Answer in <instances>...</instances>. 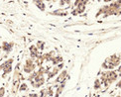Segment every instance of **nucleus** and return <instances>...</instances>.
<instances>
[{
	"instance_id": "f8f14e48",
	"label": "nucleus",
	"mask_w": 121,
	"mask_h": 97,
	"mask_svg": "<svg viewBox=\"0 0 121 97\" xmlns=\"http://www.w3.org/2000/svg\"><path fill=\"white\" fill-rule=\"evenodd\" d=\"M27 90H28V85H27V83L22 82L21 84H20V86H19V90H18V91H20V92H24V91H27Z\"/></svg>"
},
{
	"instance_id": "0eeeda50",
	"label": "nucleus",
	"mask_w": 121,
	"mask_h": 97,
	"mask_svg": "<svg viewBox=\"0 0 121 97\" xmlns=\"http://www.w3.org/2000/svg\"><path fill=\"white\" fill-rule=\"evenodd\" d=\"M86 1H78V9L74 10L77 11L73 14H79V13H82L84 10H85V5H86Z\"/></svg>"
},
{
	"instance_id": "a211bd4d",
	"label": "nucleus",
	"mask_w": 121,
	"mask_h": 97,
	"mask_svg": "<svg viewBox=\"0 0 121 97\" xmlns=\"http://www.w3.org/2000/svg\"><path fill=\"white\" fill-rule=\"evenodd\" d=\"M4 95H5V88L0 87V97H4Z\"/></svg>"
},
{
	"instance_id": "aec40b11",
	"label": "nucleus",
	"mask_w": 121,
	"mask_h": 97,
	"mask_svg": "<svg viewBox=\"0 0 121 97\" xmlns=\"http://www.w3.org/2000/svg\"><path fill=\"white\" fill-rule=\"evenodd\" d=\"M116 86H117V87H119V88H121V80H120L119 82L116 84Z\"/></svg>"
},
{
	"instance_id": "6e6552de",
	"label": "nucleus",
	"mask_w": 121,
	"mask_h": 97,
	"mask_svg": "<svg viewBox=\"0 0 121 97\" xmlns=\"http://www.w3.org/2000/svg\"><path fill=\"white\" fill-rule=\"evenodd\" d=\"M59 71H60V69H59V67L58 66H54V67L52 68V70L51 71H49V75H48V80L49 79H52L53 77H55L58 73H59Z\"/></svg>"
},
{
	"instance_id": "39448f33",
	"label": "nucleus",
	"mask_w": 121,
	"mask_h": 97,
	"mask_svg": "<svg viewBox=\"0 0 121 97\" xmlns=\"http://www.w3.org/2000/svg\"><path fill=\"white\" fill-rule=\"evenodd\" d=\"M29 51H30V54H31V59H37L40 55V51L37 49L36 46H31V47L29 48Z\"/></svg>"
},
{
	"instance_id": "6ab92c4d",
	"label": "nucleus",
	"mask_w": 121,
	"mask_h": 97,
	"mask_svg": "<svg viewBox=\"0 0 121 97\" xmlns=\"http://www.w3.org/2000/svg\"><path fill=\"white\" fill-rule=\"evenodd\" d=\"M27 97H38V94H36V93H31V94H29Z\"/></svg>"
},
{
	"instance_id": "2eb2a0df",
	"label": "nucleus",
	"mask_w": 121,
	"mask_h": 97,
	"mask_svg": "<svg viewBox=\"0 0 121 97\" xmlns=\"http://www.w3.org/2000/svg\"><path fill=\"white\" fill-rule=\"evenodd\" d=\"M40 97H48V91H47V88L40 90Z\"/></svg>"
},
{
	"instance_id": "4468645a",
	"label": "nucleus",
	"mask_w": 121,
	"mask_h": 97,
	"mask_svg": "<svg viewBox=\"0 0 121 97\" xmlns=\"http://www.w3.org/2000/svg\"><path fill=\"white\" fill-rule=\"evenodd\" d=\"M36 47H37V49L38 50H44V47H45V43L44 42H42V41H39V42L37 43V45H36Z\"/></svg>"
},
{
	"instance_id": "9b49d317",
	"label": "nucleus",
	"mask_w": 121,
	"mask_h": 97,
	"mask_svg": "<svg viewBox=\"0 0 121 97\" xmlns=\"http://www.w3.org/2000/svg\"><path fill=\"white\" fill-rule=\"evenodd\" d=\"M35 5L41 10V11H45V9H46V5H45V3L43 1H34Z\"/></svg>"
},
{
	"instance_id": "4be33fe9",
	"label": "nucleus",
	"mask_w": 121,
	"mask_h": 97,
	"mask_svg": "<svg viewBox=\"0 0 121 97\" xmlns=\"http://www.w3.org/2000/svg\"><path fill=\"white\" fill-rule=\"evenodd\" d=\"M1 72H2V69H1V66H0V74H1Z\"/></svg>"
},
{
	"instance_id": "f03ea898",
	"label": "nucleus",
	"mask_w": 121,
	"mask_h": 97,
	"mask_svg": "<svg viewBox=\"0 0 121 97\" xmlns=\"http://www.w3.org/2000/svg\"><path fill=\"white\" fill-rule=\"evenodd\" d=\"M35 68H36V64L34 63V59H27L25 60V64L23 65L22 70L25 73H32V72H34Z\"/></svg>"
},
{
	"instance_id": "b1692460",
	"label": "nucleus",
	"mask_w": 121,
	"mask_h": 97,
	"mask_svg": "<svg viewBox=\"0 0 121 97\" xmlns=\"http://www.w3.org/2000/svg\"><path fill=\"white\" fill-rule=\"evenodd\" d=\"M116 97H121V96H116Z\"/></svg>"
},
{
	"instance_id": "9d476101",
	"label": "nucleus",
	"mask_w": 121,
	"mask_h": 97,
	"mask_svg": "<svg viewBox=\"0 0 121 97\" xmlns=\"http://www.w3.org/2000/svg\"><path fill=\"white\" fill-rule=\"evenodd\" d=\"M65 82H62L59 86H58V88H57V91H56V97H59L60 94H62L63 92V90L65 88Z\"/></svg>"
},
{
	"instance_id": "dca6fc26",
	"label": "nucleus",
	"mask_w": 121,
	"mask_h": 97,
	"mask_svg": "<svg viewBox=\"0 0 121 97\" xmlns=\"http://www.w3.org/2000/svg\"><path fill=\"white\" fill-rule=\"evenodd\" d=\"M36 75H37V72H35V71H34V72H32V74H30V75L28 76L27 79L30 81V82H32V81L34 80V78L36 77Z\"/></svg>"
},
{
	"instance_id": "20e7f679",
	"label": "nucleus",
	"mask_w": 121,
	"mask_h": 97,
	"mask_svg": "<svg viewBox=\"0 0 121 97\" xmlns=\"http://www.w3.org/2000/svg\"><path fill=\"white\" fill-rule=\"evenodd\" d=\"M68 76V70H62L60 73L58 75V77L55 80V83H62V82H65V77Z\"/></svg>"
},
{
	"instance_id": "1a4fd4ad",
	"label": "nucleus",
	"mask_w": 121,
	"mask_h": 97,
	"mask_svg": "<svg viewBox=\"0 0 121 97\" xmlns=\"http://www.w3.org/2000/svg\"><path fill=\"white\" fill-rule=\"evenodd\" d=\"M51 60H52V63H53L54 65H58L60 63H62L64 59H63V58L60 57V55H58V57H53V59Z\"/></svg>"
},
{
	"instance_id": "f257e3e1",
	"label": "nucleus",
	"mask_w": 121,
	"mask_h": 97,
	"mask_svg": "<svg viewBox=\"0 0 121 97\" xmlns=\"http://www.w3.org/2000/svg\"><path fill=\"white\" fill-rule=\"evenodd\" d=\"M13 63H14L13 59H8L5 60L3 63L0 64V66H1V69H2V72H3V75H2L3 78H5L12 71V64H13Z\"/></svg>"
},
{
	"instance_id": "412c9836",
	"label": "nucleus",
	"mask_w": 121,
	"mask_h": 97,
	"mask_svg": "<svg viewBox=\"0 0 121 97\" xmlns=\"http://www.w3.org/2000/svg\"><path fill=\"white\" fill-rule=\"evenodd\" d=\"M118 72L121 73V66H119V68H118Z\"/></svg>"
},
{
	"instance_id": "f3484780",
	"label": "nucleus",
	"mask_w": 121,
	"mask_h": 97,
	"mask_svg": "<svg viewBox=\"0 0 121 97\" xmlns=\"http://www.w3.org/2000/svg\"><path fill=\"white\" fill-rule=\"evenodd\" d=\"M47 91H48V96H53V95H54V91H53L52 86L48 87V88H47Z\"/></svg>"
},
{
	"instance_id": "5701e85b",
	"label": "nucleus",
	"mask_w": 121,
	"mask_h": 97,
	"mask_svg": "<svg viewBox=\"0 0 121 97\" xmlns=\"http://www.w3.org/2000/svg\"><path fill=\"white\" fill-rule=\"evenodd\" d=\"M20 97H27V96H25V95H24V96H20Z\"/></svg>"
},
{
	"instance_id": "ddd939ff",
	"label": "nucleus",
	"mask_w": 121,
	"mask_h": 97,
	"mask_svg": "<svg viewBox=\"0 0 121 97\" xmlns=\"http://www.w3.org/2000/svg\"><path fill=\"white\" fill-rule=\"evenodd\" d=\"M101 81H100L99 79H95V81H94V85H93V87H94V89L95 90H97V89H99L100 87H101Z\"/></svg>"
},
{
	"instance_id": "423d86ee",
	"label": "nucleus",
	"mask_w": 121,
	"mask_h": 97,
	"mask_svg": "<svg viewBox=\"0 0 121 97\" xmlns=\"http://www.w3.org/2000/svg\"><path fill=\"white\" fill-rule=\"evenodd\" d=\"M13 46H14V44L12 42H10V43L3 42L2 46H1V50L4 51V52H6V53H10L12 51V49H13Z\"/></svg>"
},
{
	"instance_id": "7ed1b4c3",
	"label": "nucleus",
	"mask_w": 121,
	"mask_h": 97,
	"mask_svg": "<svg viewBox=\"0 0 121 97\" xmlns=\"http://www.w3.org/2000/svg\"><path fill=\"white\" fill-rule=\"evenodd\" d=\"M106 74H107V80H106V85L107 84H111L112 82H114L115 80L117 79L118 77V74L115 72V71H111V70H109V71H106Z\"/></svg>"
}]
</instances>
